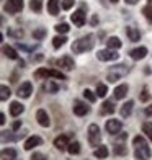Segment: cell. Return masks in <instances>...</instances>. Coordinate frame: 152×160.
Instances as JSON below:
<instances>
[{"instance_id": "obj_38", "label": "cell", "mask_w": 152, "mask_h": 160, "mask_svg": "<svg viewBox=\"0 0 152 160\" xmlns=\"http://www.w3.org/2000/svg\"><path fill=\"white\" fill-rule=\"evenodd\" d=\"M84 97H85L87 100H89L90 103H93V101L97 100V95H93V92H90L89 88H87V90H84Z\"/></svg>"}, {"instance_id": "obj_19", "label": "cell", "mask_w": 152, "mask_h": 160, "mask_svg": "<svg viewBox=\"0 0 152 160\" xmlns=\"http://www.w3.org/2000/svg\"><path fill=\"white\" fill-rule=\"evenodd\" d=\"M23 105L18 103V101H12V105H10V114L12 116H20L21 113H23Z\"/></svg>"}, {"instance_id": "obj_42", "label": "cell", "mask_w": 152, "mask_h": 160, "mask_svg": "<svg viewBox=\"0 0 152 160\" xmlns=\"http://www.w3.org/2000/svg\"><path fill=\"white\" fill-rule=\"evenodd\" d=\"M31 160H48V158H46L44 155H43V154H38V152H36V154H33Z\"/></svg>"}, {"instance_id": "obj_7", "label": "cell", "mask_w": 152, "mask_h": 160, "mask_svg": "<svg viewBox=\"0 0 152 160\" xmlns=\"http://www.w3.org/2000/svg\"><path fill=\"white\" fill-rule=\"evenodd\" d=\"M101 141V134H100V128L97 124H90L89 128V142L92 145H98Z\"/></svg>"}, {"instance_id": "obj_8", "label": "cell", "mask_w": 152, "mask_h": 160, "mask_svg": "<svg viewBox=\"0 0 152 160\" xmlns=\"http://www.w3.org/2000/svg\"><path fill=\"white\" fill-rule=\"evenodd\" d=\"M121 129H123V122H121L119 119H108V121H106V131H108L111 136L119 134Z\"/></svg>"}, {"instance_id": "obj_31", "label": "cell", "mask_w": 152, "mask_h": 160, "mask_svg": "<svg viewBox=\"0 0 152 160\" xmlns=\"http://www.w3.org/2000/svg\"><path fill=\"white\" fill-rule=\"evenodd\" d=\"M142 132L152 141V122H144L142 124Z\"/></svg>"}, {"instance_id": "obj_16", "label": "cell", "mask_w": 152, "mask_h": 160, "mask_svg": "<svg viewBox=\"0 0 152 160\" xmlns=\"http://www.w3.org/2000/svg\"><path fill=\"white\" fill-rule=\"evenodd\" d=\"M146 56H147V48H144V46H141V48H136V49H133V51H131V57H133L134 61L144 59Z\"/></svg>"}, {"instance_id": "obj_24", "label": "cell", "mask_w": 152, "mask_h": 160, "mask_svg": "<svg viewBox=\"0 0 152 160\" xmlns=\"http://www.w3.org/2000/svg\"><path fill=\"white\" fill-rule=\"evenodd\" d=\"M17 150L15 149H3L2 150V160H15Z\"/></svg>"}, {"instance_id": "obj_6", "label": "cell", "mask_w": 152, "mask_h": 160, "mask_svg": "<svg viewBox=\"0 0 152 160\" xmlns=\"http://www.w3.org/2000/svg\"><path fill=\"white\" fill-rule=\"evenodd\" d=\"M21 8H23V0H7V3L3 5V10L12 15L21 12Z\"/></svg>"}, {"instance_id": "obj_29", "label": "cell", "mask_w": 152, "mask_h": 160, "mask_svg": "<svg viewBox=\"0 0 152 160\" xmlns=\"http://www.w3.org/2000/svg\"><path fill=\"white\" fill-rule=\"evenodd\" d=\"M66 36H56V38L53 39V46L56 48V49H59L61 46H64V44H66Z\"/></svg>"}, {"instance_id": "obj_11", "label": "cell", "mask_w": 152, "mask_h": 160, "mask_svg": "<svg viewBox=\"0 0 152 160\" xmlns=\"http://www.w3.org/2000/svg\"><path fill=\"white\" fill-rule=\"evenodd\" d=\"M70 20H72V23H74L75 26H84L85 25V15H84V10H77V12H74L70 15Z\"/></svg>"}, {"instance_id": "obj_28", "label": "cell", "mask_w": 152, "mask_h": 160, "mask_svg": "<svg viewBox=\"0 0 152 160\" xmlns=\"http://www.w3.org/2000/svg\"><path fill=\"white\" fill-rule=\"evenodd\" d=\"M30 8L36 13H39L43 8V0H30Z\"/></svg>"}, {"instance_id": "obj_20", "label": "cell", "mask_w": 152, "mask_h": 160, "mask_svg": "<svg viewBox=\"0 0 152 160\" xmlns=\"http://www.w3.org/2000/svg\"><path fill=\"white\" fill-rule=\"evenodd\" d=\"M48 12L53 17H56L59 13V0H49L48 2Z\"/></svg>"}, {"instance_id": "obj_47", "label": "cell", "mask_w": 152, "mask_h": 160, "mask_svg": "<svg viewBox=\"0 0 152 160\" xmlns=\"http://www.w3.org/2000/svg\"><path fill=\"white\" fill-rule=\"evenodd\" d=\"M110 2H113V3H114V2H118V0H110Z\"/></svg>"}, {"instance_id": "obj_14", "label": "cell", "mask_w": 152, "mask_h": 160, "mask_svg": "<svg viewBox=\"0 0 152 160\" xmlns=\"http://www.w3.org/2000/svg\"><path fill=\"white\" fill-rule=\"evenodd\" d=\"M74 113L77 116H85V114L90 113V108L87 106L85 103H82V101H75L74 103Z\"/></svg>"}, {"instance_id": "obj_5", "label": "cell", "mask_w": 152, "mask_h": 160, "mask_svg": "<svg viewBox=\"0 0 152 160\" xmlns=\"http://www.w3.org/2000/svg\"><path fill=\"white\" fill-rule=\"evenodd\" d=\"M118 57H119V54L114 49H101V51H98V52H97V59L98 61H105V62L116 61Z\"/></svg>"}, {"instance_id": "obj_33", "label": "cell", "mask_w": 152, "mask_h": 160, "mask_svg": "<svg viewBox=\"0 0 152 160\" xmlns=\"http://www.w3.org/2000/svg\"><path fill=\"white\" fill-rule=\"evenodd\" d=\"M106 92H108V88H106L105 83H98V85H97V97L103 98V97L106 95Z\"/></svg>"}, {"instance_id": "obj_30", "label": "cell", "mask_w": 152, "mask_h": 160, "mask_svg": "<svg viewBox=\"0 0 152 160\" xmlns=\"http://www.w3.org/2000/svg\"><path fill=\"white\" fill-rule=\"evenodd\" d=\"M0 92H2V95H0V100H2V101L8 100V97L12 95V92H10V88H8L7 85H2V87H0Z\"/></svg>"}, {"instance_id": "obj_35", "label": "cell", "mask_w": 152, "mask_h": 160, "mask_svg": "<svg viewBox=\"0 0 152 160\" xmlns=\"http://www.w3.org/2000/svg\"><path fill=\"white\" fill-rule=\"evenodd\" d=\"M142 15L146 17L149 21H152V5H147V7H144L142 8Z\"/></svg>"}, {"instance_id": "obj_41", "label": "cell", "mask_w": 152, "mask_h": 160, "mask_svg": "<svg viewBox=\"0 0 152 160\" xmlns=\"http://www.w3.org/2000/svg\"><path fill=\"white\" fill-rule=\"evenodd\" d=\"M141 101H149V98H150V95H149V92H147V88H144L142 92H141Z\"/></svg>"}, {"instance_id": "obj_18", "label": "cell", "mask_w": 152, "mask_h": 160, "mask_svg": "<svg viewBox=\"0 0 152 160\" xmlns=\"http://www.w3.org/2000/svg\"><path fill=\"white\" fill-rule=\"evenodd\" d=\"M126 34H128V38H129V41H139V38H141V34H139V31L136 30L134 26H126Z\"/></svg>"}, {"instance_id": "obj_17", "label": "cell", "mask_w": 152, "mask_h": 160, "mask_svg": "<svg viewBox=\"0 0 152 160\" xmlns=\"http://www.w3.org/2000/svg\"><path fill=\"white\" fill-rule=\"evenodd\" d=\"M114 98L116 100H123L126 97V93H128V85L126 83H123V85H118L116 88H114Z\"/></svg>"}, {"instance_id": "obj_22", "label": "cell", "mask_w": 152, "mask_h": 160, "mask_svg": "<svg viewBox=\"0 0 152 160\" xmlns=\"http://www.w3.org/2000/svg\"><path fill=\"white\" fill-rule=\"evenodd\" d=\"M111 113H114V103L111 100H106L101 105V114H111Z\"/></svg>"}, {"instance_id": "obj_36", "label": "cell", "mask_w": 152, "mask_h": 160, "mask_svg": "<svg viewBox=\"0 0 152 160\" xmlns=\"http://www.w3.org/2000/svg\"><path fill=\"white\" fill-rule=\"evenodd\" d=\"M56 31L66 34V33L69 31V25H67V23H59V25H56Z\"/></svg>"}, {"instance_id": "obj_15", "label": "cell", "mask_w": 152, "mask_h": 160, "mask_svg": "<svg viewBox=\"0 0 152 160\" xmlns=\"http://www.w3.org/2000/svg\"><path fill=\"white\" fill-rule=\"evenodd\" d=\"M36 119H38V122L43 126V128H48L51 124V119H49V116L44 110H38V113H36Z\"/></svg>"}, {"instance_id": "obj_39", "label": "cell", "mask_w": 152, "mask_h": 160, "mask_svg": "<svg viewBox=\"0 0 152 160\" xmlns=\"http://www.w3.org/2000/svg\"><path fill=\"white\" fill-rule=\"evenodd\" d=\"M8 36H13V38H23V31L21 30H8Z\"/></svg>"}, {"instance_id": "obj_46", "label": "cell", "mask_w": 152, "mask_h": 160, "mask_svg": "<svg viewBox=\"0 0 152 160\" xmlns=\"http://www.w3.org/2000/svg\"><path fill=\"white\" fill-rule=\"evenodd\" d=\"M147 2H149V5H152V0H147Z\"/></svg>"}, {"instance_id": "obj_4", "label": "cell", "mask_w": 152, "mask_h": 160, "mask_svg": "<svg viewBox=\"0 0 152 160\" xmlns=\"http://www.w3.org/2000/svg\"><path fill=\"white\" fill-rule=\"evenodd\" d=\"M129 72V67L124 64H119V65H114L113 70L111 72H108V80L113 83V82H116V80H119L121 77H124L126 74Z\"/></svg>"}, {"instance_id": "obj_1", "label": "cell", "mask_w": 152, "mask_h": 160, "mask_svg": "<svg viewBox=\"0 0 152 160\" xmlns=\"http://www.w3.org/2000/svg\"><path fill=\"white\" fill-rule=\"evenodd\" d=\"M95 36L93 34H87V36H82V38H79L77 41L72 42V52L74 54H82V52H87V51H90L93 48V44H95Z\"/></svg>"}, {"instance_id": "obj_10", "label": "cell", "mask_w": 152, "mask_h": 160, "mask_svg": "<svg viewBox=\"0 0 152 160\" xmlns=\"http://www.w3.org/2000/svg\"><path fill=\"white\" fill-rule=\"evenodd\" d=\"M57 65H59L61 69H64V70H72V69L75 67L74 59H72L70 56H64V57H61V59L57 61Z\"/></svg>"}, {"instance_id": "obj_43", "label": "cell", "mask_w": 152, "mask_h": 160, "mask_svg": "<svg viewBox=\"0 0 152 160\" xmlns=\"http://www.w3.org/2000/svg\"><path fill=\"white\" fill-rule=\"evenodd\" d=\"M20 126H21V121H15V122H13V131H17V129H20Z\"/></svg>"}, {"instance_id": "obj_3", "label": "cell", "mask_w": 152, "mask_h": 160, "mask_svg": "<svg viewBox=\"0 0 152 160\" xmlns=\"http://www.w3.org/2000/svg\"><path fill=\"white\" fill-rule=\"evenodd\" d=\"M34 77H36V78H48V77H54V78L66 80V75H64L61 70H56V69H38V70L34 72Z\"/></svg>"}, {"instance_id": "obj_27", "label": "cell", "mask_w": 152, "mask_h": 160, "mask_svg": "<svg viewBox=\"0 0 152 160\" xmlns=\"http://www.w3.org/2000/svg\"><path fill=\"white\" fill-rule=\"evenodd\" d=\"M44 90H46L48 93H57L59 87H57V83H54L53 80H48V82L44 83Z\"/></svg>"}, {"instance_id": "obj_37", "label": "cell", "mask_w": 152, "mask_h": 160, "mask_svg": "<svg viewBox=\"0 0 152 160\" xmlns=\"http://www.w3.org/2000/svg\"><path fill=\"white\" fill-rule=\"evenodd\" d=\"M114 154H118V155H126V154H128L126 145H121V144H118L116 147H114Z\"/></svg>"}, {"instance_id": "obj_13", "label": "cell", "mask_w": 152, "mask_h": 160, "mask_svg": "<svg viewBox=\"0 0 152 160\" xmlns=\"http://www.w3.org/2000/svg\"><path fill=\"white\" fill-rule=\"evenodd\" d=\"M43 139L39 136H31V137H28V139L25 141V150H31L34 147H38V145H41Z\"/></svg>"}, {"instance_id": "obj_44", "label": "cell", "mask_w": 152, "mask_h": 160, "mask_svg": "<svg viewBox=\"0 0 152 160\" xmlns=\"http://www.w3.org/2000/svg\"><path fill=\"white\" fill-rule=\"evenodd\" d=\"M137 2H139V0H126V3H129V5H134Z\"/></svg>"}, {"instance_id": "obj_2", "label": "cell", "mask_w": 152, "mask_h": 160, "mask_svg": "<svg viewBox=\"0 0 152 160\" xmlns=\"http://www.w3.org/2000/svg\"><path fill=\"white\" fill-rule=\"evenodd\" d=\"M134 155L137 160H147L150 158V149H149V145L146 142V139H144L142 136H136L134 137Z\"/></svg>"}, {"instance_id": "obj_26", "label": "cell", "mask_w": 152, "mask_h": 160, "mask_svg": "<svg viewBox=\"0 0 152 160\" xmlns=\"http://www.w3.org/2000/svg\"><path fill=\"white\" fill-rule=\"evenodd\" d=\"M106 44H108V48H110V49H114V51H116V49L121 48V41H119V38L113 36V38H108Z\"/></svg>"}, {"instance_id": "obj_25", "label": "cell", "mask_w": 152, "mask_h": 160, "mask_svg": "<svg viewBox=\"0 0 152 160\" xmlns=\"http://www.w3.org/2000/svg\"><path fill=\"white\" fill-rule=\"evenodd\" d=\"M93 155H95L97 158H106L108 157V147H106V145H100V147L95 149Z\"/></svg>"}, {"instance_id": "obj_9", "label": "cell", "mask_w": 152, "mask_h": 160, "mask_svg": "<svg viewBox=\"0 0 152 160\" xmlns=\"http://www.w3.org/2000/svg\"><path fill=\"white\" fill-rule=\"evenodd\" d=\"M33 93V85H31V82H23L20 87H18V93L17 95L20 97V98H28Z\"/></svg>"}, {"instance_id": "obj_45", "label": "cell", "mask_w": 152, "mask_h": 160, "mask_svg": "<svg viewBox=\"0 0 152 160\" xmlns=\"http://www.w3.org/2000/svg\"><path fill=\"white\" fill-rule=\"evenodd\" d=\"M0 122H2V124H5V114L0 116Z\"/></svg>"}, {"instance_id": "obj_32", "label": "cell", "mask_w": 152, "mask_h": 160, "mask_svg": "<svg viewBox=\"0 0 152 160\" xmlns=\"http://www.w3.org/2000/svg\"><path fill=\"white\" fill-rule=\"evenodd\" d=\"M67 150L70 152L72 155H74V154H79V152H80V144H79L77 141H75V142H70V144H69V149H67Z\"/></svg>"}, {"instance_id": "obj_40", "label": "cell", "mask_w": 152, "mask_h": 160, "mask_svg": "<svg viewBox=\"0 0 152 160\" xmlns=\"http://www.w3.org/2000/svg\"><path fill=\"white\" fill-rule=\"evenodd\" d=\"M74 5V0H62V8L64 10H70Z\"/></svg>"}, {"instance_id": "obj_34", "label": "cell", "mask_w": 152, "mask_h": 160, "mask_svg": "<svg viewBox=\"0 0 152 160\" xmlns=\"http://www.w3.org/2000/svg\"><path fill=\"white\" fill-rule=\"evenodd\" d=\"M44 36H46V30H44V28H38V30L33 31V38L34 39H43Z\"/></svg>"}, {"instance_id": "obj_12", "label": "cell", "mask_w": 152, "mask_h": 160, "mask_svg": "<svg viewBox=\"0 0 152 160\" xmlns=\"http://www.w3.org/2000/svg\"><path fill=\"white\" fill-rule=\"evenodd\" d=\"M69 137L66 136V134H62V136H59V137H56L54 139V145H56V149H59V150H66V149H69Z\"/></svg>"}, {"instance_id": "obj_23", "label": "cell", "mask_w": 152, "mask_h": 160, "mask_svg": "<svg viewBox=\"0 0 152 160\" xmlns=\"http://www.w3.org/2000/svg\"><path fill=\"white\" fill-rule=\"evenodd\" d=\"M133 106H134V101H126V103L121 106V116H123V118H128V116L131 114Z\"/></svg>"}, {"instance_id": "obj_21", "label": "cell", "mask_w": 152, "mask_h": 160, "mask_svg": "<svg viewBox=\"0 0 152 160\" xmlns=\"http://www.w3.org/2000/svg\"><path fill=\"white\" fill-rule=\"evenodd\" d=\"M2 51H3V54L8 57V59H18V54H17V51L13 49L12 46H8V44H3L2 46Z\"/></svg>"}]
</instances>
